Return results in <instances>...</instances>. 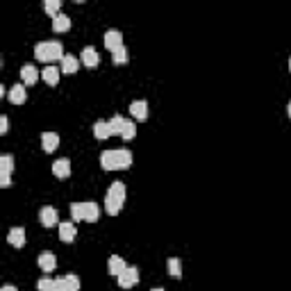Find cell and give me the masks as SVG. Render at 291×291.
<instances>
[{"label": "cell", "mask_w": 291, "mask_h": 291, "mask_svg": "<svg viewBox=\"0 0 291 291\" xmlns=\"http://www.w3.org/2000/svg\"><path fill=\"white\" fill-rule=\"evenodd\" d=\"M136 282H139V268L136 266H127L125 271L118 275V286H123V289H132Z\"/></svg>", "instance_id": "cell-5"}, {"label": "cell", "mask_w": 291, "mask_h": 291, "mask_svg": "<svg viewBox=\"0 0 291 291\" xmlns=\"http://www.w3.org/2000/svg\"><path fill=\"white\" fill-rule=\"evenodd\" d=\"M12 171H14V157L12 155H0V173L9 175Z\"/></svg>", "instance_id": "cell-24"}, {"label": "cell", "mask_w": 291, "mask_h": 291, "mask_svg": "<svg viewBox=\"0 0 291 291\" xmlns=\"http://www.w3.org/2000/svg\"><path fill=\"white\" fill-rule=\"evenodd\" d=\"M168 273H171L173 277H182V264L177 257H171L168 259Z\"/></svg>", "instance_id": "cell-26"}, {"label": "cell", "mask_w": 291, "mask_h": 291, "mask_svg": "<svg viewBox=\"0 0 291 291\" xmlns=\"http://www.w3.org/2000/svg\"><path fill=\"white\" fill-rule=\"evenodd\" d=\"M112 59H114V64H125V62H127V50H125V48L114 50V53H112Z\"/></svg>", "instance_id": "cell-29"}, {"label": "cell", "mask_w": 291, "mask_h": 291, "mask_svg": "<svg viewBox=\"0 0 291 291\" xmlns=\"http://www.w3.org/2000/svg\"><path fill=\"white\" fill-rule=\"evenodd\" d=\"M130 114L136 121H146V118H148V103H146V100H134V103L130 105Z\"/></svg>", "instance_id": "cell-12"}, {"label": "cell", "mask_w": 291, "mask_h": 291, "mask_svg": "<svg viewBox=\"0 0 291 291\" xmlns=\"http://www.w3.org/2000/svg\"><path fill=\"white\" fill-rule=\"evenodd\" d=\"M7 130H9V118L5 116H0V134H7Z\"/></svg>", "instance_id": "cell-31"}, {"label": "cell", "mask_w": 291, "mask_h": 291, "mask_svg": "<svg viewBox=\"0 0 291 291\" xmlns=\"http://www.w3.org/2000/svg\"><path fill=\"white\" fill-rule=\"evenodd\" d=\"M77 236V230H75V223L68 221V223H59V239L64 244H73Z\"/></svg>", "instance_id": "cell-8"}, {"label": "cell", "mask_w": 291, "mask_h": 291, "mask_svg": "<svg viewBox=\"0 0 291 291\" xmlns=\"http://www.w3.org/2000/svg\"><path fill=\"white\" fill-rule=\"evenodd\" d=\"M21 77L25 84H36V80H39V71H36V66H32V64H25V66L21 68Z\"/></svg>", "instance_id": "cell-19"}, {"label": "cell", "mask_w": 291, "mask_h": 291, "mask_svg": "<svg viewBox=\"0 0 291 291\" xmlns=\"http://www.w3.org/2000/svg\"><path fill=\"white\" fill-rule=\"evenodd\" d=\"M105 45H107L109 53L123 48V34L118 30H107V32H105Z\"/></svg>", "instance_id": "cell-6"}, {"label": "cell", "mask_w": 291, "mask_h": 291, "mask_svg": "<svg viewBox=\"0 0 291 291\" xmlns=\"http://www.w3.org/2000/svg\"><path fill=\"white\" fill-rule=\"evenodd\" d=\"M9 184H12V180H9V175H3V173H0V186H5V189H7Z\"/></svg>", "instance_id": "cell-32"}, {"label": "cell", "mask_w": 291, "mask_h": 291, "mask_svg": "<svg viewBox=\"0 0 291 291\" xmlns=\"http://www.w3.org/2000/svg\"><path fill=\"white\" fill-rule=\"evenodd\" d=\"M100 164L105 171H121V168H130L132 166V153L125 148L121 150H105L100 155Z\"/></svg>", "instance_id": "cell-1"}, {"label": "cell", "mask_w": 291, "mask_h": 291, "mask_svg": "<svg viewBox=\"0 0 291 291\" xmlns=\"http://www.w3.org/2000/svg\"><path fill=\"white\" fill-rule=\"evenodd\" d=\"M289 71H291V59H289Z\"/></svg>", "instance_id": "cell-36"}, {"label": "cell", "mask_w": 291, "mask_h": 291, "mask_svg": "<svg viewBox=\"0 0 291 291\" xmlns=\"http://www.w3.org/2000/svg\"><path fill=\"white\" fill-rule=\"evenodd\" d=\"M100 218V207L91 200V203H82V221L86 223H95Z\"/></svg>", "instance_id": "cell-7"}, {"label": "cell", "mask_w": 291, "mask_h": 291, "mask_svg": "<svg viewBox=\"0 0 291 291\" xmlns=\"http://www.w3.org/2000/svg\"><path fill=\"white\" fill-rule=\"evenodd\" d=\"M9 100H12L14 105H23L25 103V98H27V93H25V86L23 84H14L12 89H9Z\"/></svg>", "instance_id": "cell-20"}, {"label": "cell", "mask_w": 291, "mask_h": 291, "mask_svg": "<svg viewBox=\"0 0 291 291\" xmlns=\"http://www.w3.org/2000/svg\"><path fill=\"white\" fill-rule=\"evenodd\" d=\"M43 9H45V14H48V16H59V9H62V3H59V0H45L43 3Z\"/></svg>", "instance_id": "cell-25"}, {"label": "cell", "mask_w": 291, "mask_h": 291, "mask_svg": "<svg viewBox=\"0 0 291 291\" xmlns=\"http://www.w3.org/2000/svg\"><path fill=\"white\" fill-rule=\"evenodd\" d=\"M82 64L84 66H89V68H93V66H98L100 64V55L95 53V48H91V45H86L84 50H82Z\"/></svg>", "instance_id": "cell-14"}, {"label": "cell", "mask_w": 291, "mask_h": 291, "mask_svg": "<svg viewBox=\"0 0 291 291\" xmlns=\"http://www.w3.org/2000/svg\"><path fill=\"white\" fill-rule=\"evenodd\" d=\"M71 216H73V223L82 221V203H75V205H71Z\"/></svg>", "instance_id": "cell-30"}, {"label": "cell", "mask_w": 291, "mask_h": 291, "mask_svg": "<svg viewBox=\"0 0 291 291\" xmlns=\"http://www.w3.org/2000/svg\"><path fill=\"white\" fill-rule=\"evenodd\" d=\"M150 291H164V289H159V286H157V289H150Z\"/></svg>", "instance_id": "cell-35"}, {"label": "cell", "mask_w": 291, "mask_h": 291, "mask_svg": "<svg viewBox=\"0 0 291 291\" xmlns=\"http://www.w3.org/2000/svg\"><path fill=\"white\" fill-rule=\"evenodd\" d=\"M55 266H57V257H55V253H50V250H43V253L39 255V268L45 273L55 271Z\"/></svg>", "instance_id": "cell-11"}, {"label": "cell", "mask_w": 291, "mask_h": 291, "mask_svg": "<svg viewBox=\"0 0 291 291\" xmlns=\"http://www.w3.org/2000/svg\"><path fill=\"white\" fill-rule=\"evenodd\" d=\"M36 289L39 291H55V280H50V277H41V280L36 282Z\"/></svg>", "instance_id": "cell-28"}, {"label": "cell", "mask_w": 291, "mask_h": 291, "mask_svg": "<svg viewBox=\"0 0 291 291\" xmlns=\"http://www.w3.org/2000/svg\"><path fill=\"white\" fill-rule=\"evenodd\" d=\"M39 221H41V225H43V227H53L55 223L59 221L57 209H55V207H43L39 212Z\"/></svg>", "instance_id": "cell-9"}, {"label": "cell", "mask_w": 291, "mask_h": 291, "mask_svg": "<svg viewBox=\"0 0 291 291\" xmlns=\"http://www.w3.org/2000/svg\"><path fill=\"white\" fill-rule=\"evenodd\" d=\"M34 55L39 62H55V59H64V48L59 41H41L34 45Z\"/></svg>", "instance_id": "cell-3"}, {"label": "cell", "mask_w": 291, "mask_h": 291, "mask_svg": "<svg viewBox=\"0 0 291 291\" xmlns=\"http://www.w3.org/2000/svg\"><path fill=\"white\" fill-rule=\"evenodd\" d=\"M0 291H18V289H16V286H14V284H5Z\"/></svg>", "instance_id": "cell-33"}, {"label": "cell", "mask_w": 291, "mask_h": 291, "mask_svg": "<svg viewBox=\"0 0 291 291\" xmlns=\"http://www.w3.org/2000/svg\"><path fill=\"white\" fill-rule=\"evenodd\" d=\"M53 173H55V177H68L71 175V162H68L66 157H62V159H57V162L53 164Z\"/></svg>", "instance_id": "cell-18"}, {"label": "cell", "mask_w": 291, "mask_h": 291, "mask_svg": "<svg viewBox=\"0 0 291 291\" xmlns=\"http://www.w3.org/2000/svg\"><path fill=\"white\" fill-rule=\"evenodd\" d=\"M53 30L55 32H68L71 30V18L66 14H59V16L53 18Z\"/></svg>", "instance_id": "cell-22"}, {"label": "cell", "mask_w": 291, "mask_h": 291, "mask_svg": "<svg viewBox=\"0 0 291 291\" xmlns=\"http://www.w3.org/2000/svg\"><path fill=\"white\" fill-rule=\"evenodd\" d=\"M121 136H123L125 141L134 139V136H136V125H134V123L127 121V123H125V127H123V132H121Z\"/></svg>", "instance_id": "cell-27"}, {"label": "cell", "mask_w": 291, "mask_h": 291, "mask_svg": "<svg viewBox=\"0 0 291 291\" xmlns=\"http://www.w3.org/2000/svg\"><path fill=\"white\" fill-rule=\"evenodd\" d=\"M55 291H80V277L68 273L64 277L55 280Z\"/></svg>", "instance_id": "cell-4"}, {"label": "cell", "mask_w": 291, "mask_h": 291, "mask_svg": "<svg viewBox=\"0 0 291 291\" xmlns=\"http://www.w3.org/2000/svg\"><path fill=\"white\" fill-rule=\"evenodd\" d=\"M127 268V264L123 262L121 257H118V255H112V257H109V262H107V271H109V275H121L123 271H125Z\"/></svg>", "instance_id": "cell-17"}, {"label": "cell", "mask_w": 291, "mask_h": 291, "mask_svg": "<svg viewBox=\"0 0 291 291\" xmlns=\"http://www.w3.org/2000/svg\"><path fill=\"white\" fill-rule=\"evenodd\" d=\"M125 118L123 116H114V118H109V130H112V136L114 134H118L121 136V132H123V127H125Z\"/></svg>", "instance_id": "cell-23"}, {"label": "cell", "mask_w": 291, "mask_h": 291, "mask_svg": "<svg viewBox=\"0 0 291 291\" xmlns=\"http://www.w3.org/2000/svg\"><path fill=\"white\" fill-rule=\"evenodd\" d=\"M123 200H125V184L121 180L112 182L105 193V209H107L109 216H116L118 212L123 209Z\"/></svg>", "instance_id": "cell-2"}, {"label": "cell", "mask_w": 291, "mask_h": 291, "mask_svg": "<svg viewBox=\"0 0 291 291\" xmlns=\"http://www.w3.org/2000/svg\"><path fill=\"white\" fill-rule=\"evenodd\" d=\"M93 136L95 139H109L112 136V130H109V121H95L93 125Z\"/></svg>", "instance_id": "cell-21"}, {"label": "cell", "mask_w": 291, "mask_h": 291, "mask_svg": "<svg viewBox=\"0 0 291 291\" xmlns=\"http://www.w3.org/2000/svg\"><path fill=\"white\" fill-rule=\"evenodd\" d=\"M62 73L64 75H75L77 73V68H80V62H77L73 55H64V59H62Z\"/></svg>", "instance_id": "cell-16"}, {"label": "cell", "mask_w": 291, "mask_h": 291, "mask_svg": "<svg viewBox=\"0 0 291 291\" xmlns=\"http://www.w3.org/2000/svg\"><path fill=\"white\" fill-rule=\"evenodd\" d=\"M286 114H289V118H291V100H289V105H286Z\"/></svg>", "instance_id": "cell-34"}, {"label": "cell", "mask_w": 291, "mask_h": 291, "mask_svg": "<svg viewBox=\"0 0 291 291\" xmlns=\"http://www.w3.org/2000/svg\"><path fill=\"white\" fill-rule=\"evenodd\" d=\"M7 241L14 246V248H21L25 246V227H12L7 234Z\"/></svg>", "instance_id": "cell-15"}, {"label": "cell", "mask_w": 291, "mask_h": 291, "mask_svg": "<svg viewBox=\"0 0 291 291\" xmlns=\"http://www.w3.org/2000/svg\"><path fill=\"white\" fill-rule=\"evenodd\" d=\"M41 146H43L45 153H55L59 148V134L57 132H43L41 134Z\"/></svg>", "instance_id": "cell-10"}, {"label": "cell", "mask_w": 291, "mask_h": 291, "mask_svg": "<svg viewBox=\"0 0 291 291\" xmlns=\"http://www.w3.org/2000/svg\"><path fill=\"white\" fill-rule=\"evenodd\" d=\"M59 75H62V68H57V66H45L43 71H41L43 82H45V84H50V86H57Z\"/></svg>", "instance_id": "cell-13"}]
</instances>
